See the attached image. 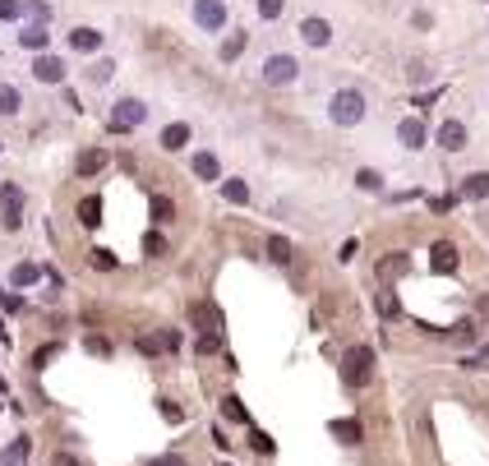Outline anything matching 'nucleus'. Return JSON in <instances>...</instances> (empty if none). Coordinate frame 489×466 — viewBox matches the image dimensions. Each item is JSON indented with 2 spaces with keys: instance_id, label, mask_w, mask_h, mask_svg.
<instances>
[{
  "instance_id": "6ab92c4d",
  "label": "nucleus",
  "mask_w": 489,
  "mask_h": 466,
  "mask_svg": "<svg viewBox=\"0 0 489 466\" xmlns=\"http://www.w3.org/2000/svg\"><path fill=\"white\" fill-rule=\"evenodd\" d=\"M462 194H466V199H489V171L466 176V180H462Z\"/></svg>"
},
{
  "instance_id": "c85d7f7f",
  "label": "nucleus",
  "mask_w": 489,
  "mask_h": 466,
  "mask_svg": "<svg viewBox=\"0 0 489 466\" xmlns=\"http://www.w3.org/2000/svg\"><path fill=\"white\" fill-rule=\"evenodd\" d=\"M356 185L365 190V194H379V190H384V176H379V171H369V167H365V171H356Z\"/></svg>"
},
{
  "instance_id": "423d86ee",
  "label": "nucleus",
  "mask_w": 489,
  "mask_h": 466,
  "mask_svg": "<svg viewBox=\"0 0 489 466\" xmlns=\"http://www.w3.org/2000/svg\"><path fill=\"white\" fill-rule=\"evenodd\" d=\"M194 19H199V28L217 33V28L227 24V5H222V0H194Z\"/></svg>"
},
{
  "instance_id": "9d476101",
  "label": "nucleus",
  "mask_w": 489,
  "mask_h": 466,
  "mask_svg": "<svg viewBox=\"0 0 489 466\" xmlns=\"http://www.w3.org/2000/svg\"><path fill=\"white\" fill-rule=\"evenodd\" d=\"M300 37H305L309 46H328L332 42V24L328 19H305V24H300Z\"/></svg>"
},
{
  "instance_id": "a211bd4d",
  "label": "nucleus",
  "mask_w": 489,
  "mask_h": 466,
  "mask_svg": "<svg viewBox=\"0 0 489 466\" xmlns=\"http://www.w3.org/2000/svg\"><path fill=\"white\" fill-rule=\"evenodd\" d=\"M28 452H33V439H14L5 452H0V466H19V462H28Z\"/></svg>"
},
{
  "instance_id": "f8f14e48",
  "label": "nucleus",
  "mask_w": 489,
  "mask_h": 466,
  "mask_svg": "<svg viewBox=\"0 0 489 466\" xmlns=\"http://www.w3.org/2000/svg\"><path fill=\"white\" fill-rule=\"evenodd\" d=\"M33 74H37L42 83H61V79H65V65L56 61V56H37V61H33Z\"/></svg>"
},
{
  "instance_id": "39448f33",
  "label": "nucleus",
  "mask_w": 489,
  "mask_h": 466,
  "mask_svg": "<svg viewBox=\"0 0 489 466\" xmlns=\"http://www.w3.org/2000/svg\"><path fill=\"white\" fill-rule=\"evenodd\" d=\"M296 56H268V65H263V83H272V88H282V83H296Z\"/></svg>"
},
{
  "instance_id": "2f4dec72",
  "label": "nucleus",
  "mask_w": 489,
  "mask_h": 466,
  "mask_svg": "<svg viewBox=\"0 0 489 466\" xmlns=\"http://www.w3.org/2000/svg\"><path fill=\"white\" fill-rule=\"evenodd\" d=\"M143 254H148V259L166 254V240H162V231H148V236H143Z\"/></svg>"
},
{
  "instance_id": "f257e3e1",
  "label": "nucleus",
  "mask_w": 489,
  "mask_h": 466,
  "mask_svg": "<svg viewBox=\"0 0 489 466\" xmlns=\"http://www.w3.org/2000/svg\"><path fill=\"white\" fill-rule=\"evenodd\" d=\"M328 115H332V125H360V120H365V93H360V88L332 93Z\"/></svg>"
},
{
  "instance_id": "a19ab883",
  "label": "nucleus",
  "mask_w": 489,
  "mask_h": 466,
  "mask_svg": "<svg viewBox=\"0 0 489 466\" xmlns=\"http://www.w3.org/2000/svg\"><path fill=\"white\" fill-rule=\"evenodd\" d=\"M254 448H259V452H272V439H268L263 430H254Z\"/></svg>"
},
{
  "instance_id": "0eeeda50",
  "label": "nucleus",
  "mask_w": 489,
  "mask_h": 466,
  "mask_svg": "<svg viewBox=\"0 0 489 466\" xmlns=\"http://www.w3.org/2000/svg\"><path fill=\"white\" fill-rule=\"evenodd\" d=\"M106 167H111V152H106V148H83L79 162H74V171H79V176H102Z\"/></svg>"
},
{
  "instance_id": "58836bf2",
  "label": "nucleus",
  "mask_w": 489,
  "mask_h": 466,
  "mask_svg": "<svg viewBox=\"0 0 489 466\" xmlns=\"http://www.w3.org/2000/svg\"><path fill=\"white\" fill-rule=\"evenodd\" d=\"M162 415H166L171 425H180V420H185V411H180V406H171V402H162Z\"/></svg>"
},
{
  "instance_id": "1a4fd4ad",
  "label": "nucleus",
  "mask_w": 489,
  "mask_h": 466,
  "mask_svg": "<svg viewBox=\"0 0 489 466\" xmlns=\"http://www.w3.org/2000/svg\"><path fill=\"white\" fill-rule=\"evenodd\" d=\"M429 268H434V273H457V249L448 245V240L429 245Z\"/></svg>"
},
{
  "instance_id": "b1692460",
  "label": "nucleus",
  "mask_w": 489,
  "mask_h": 466,
  "mask_svg": "<svg viewBox=\"0 0 489 466\" xmlns=\"http://www.w3.org/2000/svg\"><path fill=\"white\" fill-rule=\"evenodd\" d=\"M222 199L227 203H249V185H244V180H222Z\"/></svg>"
},
{
  "instance_id": "cd10ccee",
  "label": "nucleus",
  "mask_w": 489,
  "mask_h": 466,
  "mask_svg": "<svg viewBox=\"0 0 489 466\" xmlns=\"http://www.w3.org/2000/svg\"><path fill=\"white\" fill-rule=\"evenodd\" d=\"M175 217V203L166 194H153V222H171Z\"/></svg>"
},
{
  "instance_id": "bb28decb",
  "label": "nucleus",
  "mask_w": 489,
  "mask_h": 466,
  "mask_svg": "<svg viewBox=\"0 0 489 466\" xmlns=\"http://www.w3.org/2000/svg\"><path fill=\"white\" fill-rule=\"evenodd\" d=\"M268 259H272V264H291V240L272 236V240H268Z\"/></svg>"
},
{
  "instance_id": "f3484780",
  "label": "nucleus",
  "mask_w": 489,
  "mask_h": 466,
  "mask_svg": "<svg viewBox=\"0 0 489 466\" xmlns=\"http://www.w3.org/2000/svg\"><path fill=\"white\" fill-rule=\"evenodd\" d=\"M190 319L203 328V337H222V333H217V309H208V305H190Z\"/></svg>"
},
{
  "instance_id": "412c9836",
  "label": "nucleus",
  "mask_w": 489,
  "mask_h": 466,
  "mask_svg": "<svg viewBox=\"0 0 489 466\" xmlns=\"http://www.w3.org/2000/svg\"><path fill=\"white\" fill-rule=\"evenodd\" d=\"M244 46H249V33H231L227 42H222V51H217V56H222V61L231 65V61H236V56L244 51Z\"/></svg>"
},
{
  "instance_id": "7ed1b4c3",
  "label": "nucleus",
  "mask_w": 489,
  "mask_h": 466,
  "mask_svg": "<svg viewBox=\"0 0 489 466\" xmlns=\"http://www.w3.org/2000/svg\"><path fill=\"white\" fill-rule=\"evenodd\" d=\"M143 120H148V106H143L139 97H125L111 111V134H130V130H139Z\"/></svg>"
},
{
  "instance_id": "f704fd0d",
  "label": "nucleus",
  "mask_w": 489,
  "mask_h": 466,
  "mask_svg": "<svg viewBox=\"0 0 489 466\" xmlns=\"http://www.w3.org/2000/svg\"><path fill=\"white\" fill-rule=\"evenodd\" d=\"M282 9H287V0H259V14L263 19H277Z\"/></svg>"
},
{
  "instance_id": "4468645a",
  "label": "nucleus",
  "mask_w": 489,
  "mask_h": 466,
  "mask_svg": "<svg viewBox=\"0 0 489 466\" xmlns=\"http://www.w3.org/2000/svg\"><path fill=\"white\" fill-rule=\"evenodd\" d=\"M185 143H190V125H185V120H175V125H166V130H162V148L166 152H180Z\"/></svg>"
},
{
  "instance_id": "ea45409f",
  "label": "nucleus",
  "mask_w": 489,
  "mask_h": 466,
  "mask_svg": "<svg viewBox=\"0 0 489 466\" xmlns=\"http://www.w3.org/2000/svg\"><path fill=\"white\" fill-rule=\"evenodd\" d=\"M356 254H360V245H356V240H346V245H341V254H337V259H341V264H351V259H356Z\"/></svg>"
},
{
  "instance_id": "393cba45",
  "label": "nucleus",
  "mask_w": 489,
  "mask_h": 466,
  "mask_svg": "<svg viewBox=\"0 0 489 466\" xmlns=\"http://www.w3.org/2000/svg\"><path fill=\"white\" fill-rule=\"evenodd\" d=\"M19 106H24V97H19V88H9V83H0V115H14Z\"/></svg>"
},
{
  "instance_id": "ddd939ff",
  "label": "nucleus",
  "mask_w": 489,
  "mask_h": 466,
  "mask_svg": "<svg viewBox=\"0 0 489 466\" xmlns=\"http://www.w3.org/2000/svg\"><path fill=\"white\" fill-rule=\"evenodd\" d=\"M328 434L337 443H360V439H365V425H360V420H332Z\"/></svg>"
},
{
  "instance_id": "a878e982",
  "label": "nucleus",
  "mask_w": 489,
  "mask_h": 466,
  "mask_svg": "<svg viewBox=\"0 0 489 466\" xmlns=\"http://www.w3.org/2000/svg\"><path fill=\"white\" fill-rule=\"evenodd\" d=\"M9 281H14L19 291H24V286H33V281H37V264H14V273H9Z\"/></svg>"
},
{
  "instance_id": "f03ea898",
  "label": "nucleus",
  "mask_w": 489,
  "mask_h": 466,
  "mask_svg": "<svg viewBox=\"0 0 489 466\" xmlns=\"http://www.w3.org/2000/svg\"><path fill=\"white\" fill-rule=\"evenodd\" d=\"M369 374H374V351H369V346H351L346 361H341V378H346L351 388H365Z\"/></svg>"
},
{
  "instance_id": "72a5a7b5",
  "label": "nucleus",
  "mask_w": 489,
  "mask_h": 466,
  "mask_svg": "<svg viewBox=\"0 0 489 466\" xmlns=\"http://www.w3.org/2000/svg\"><path fill=\"white\" fill-rule=\"evenodd\" d=\"M19 14H24V0H0V19H5V24L19 19Z\"/></svg>"
},
{
  "instance_id": "c03bdc74",
  "label": "nucleus",
  "mask_w": 489,
  "mask_h": 466,
  "mask_svg": "<svg viewBox=\"0 0 489 466\" xmlns=\"http://www.w3.org/2000/svg\"><path fill=\"white\" fill-rule=\"evenodd\" d=\"M148 466H185V457H171V452H166V457H153Z\"/></svg>"
},
{
  "instance_id": "4be33fe9",
  "label": "nucleus",
  "mask_w": 489,
  "mask_h": 466,
  "mask_svg": "<svg viewBox=\"0 0 489 466\" xmlns=\"http://www.w3.org/2000/svg\"><path fill=\"white\" fill-rule=\"evenodd\" d=\"M79 222L83 227H97V222H102V199H93V194L79 199Z\"/></svg>"
},
{
  "instance_id": "7c9ffc66",
  "label": "nucleus",
  "mask_w": 489,
  "mask_h": 466,
  "mask_svg": "<svg viewBox=\"0 0 489 466\" xmlns=\"http://www.w3.org/2000/svg\"><path fill=\"white\" fill-rule=\"evenodd\" d=\"M88 264H93L97 273H111V268H115V254H111V249H93V254H88Z\"/></svg>"
},
{
  "instance_id": "37998d69",
  "label": "nucleus",
  "mask_w": 489,
  "mask_h": 466,
  "mask_svg": "<svg viewBox=\"0 0 489 466\" xmlns=\"http://www.w3.org/2000/svg\"><path fill=\"white\" fill-rule=\"evenodd\" d=\"M24 9H28V14H33V19H37V24H42V19H46V14H51V9H46V5H37V0H33V5H24Z\"/></svg>"
},
{
  "instance_id": "c756f323",
  "label": "nucleus",
  "mask_w": 489,
  "mask_h": 466,
  "mask_svg": "<svg viewBox=\"0 0 489 466\" xmlns=\"http://www.w3.org/2000/svg\"><path fill=\"white\" fill-rule=\"evenodd\" d=\"M406 268H411V259H406V254H393V259H384V264H379V273H384V277H402Z\"/></svg>"
},
{
  "instance_id": "e433bc0d",
  "label": "nucleus",
  "mask_w": 489,
  "mask_h": 466,
  "mask_svg": "<svg viewBox=\"0 0 489 466\" xmlns=\"http://www.w3.org/2000/svg\"><path fill=\"white\" fill-rule=\"evenodd\" d=\"M51 466H83V462L74 457V452H61V448H56V457H51Z\"/></svg>"
},
{
  "instance_id": "473e14b6",
  "label": "nucleus",
  "mask_w": 489,
  "mask_h": 466,
  "mask_svg": "<svg viewBox=\"0 0 489 466\" xmlns=\"http://www.w3.org/2000/svg\"><path fill=\"white\" fill-rule=\"evenodd\" d=\"M111 74H115V65H111V61H97L93 70H88V79H93V83H106Z\"/></svg>"
},
{
  "instance_id": "dca6fc26",
  "label": "nucleus",
  "mask_w": 489,
  "mask_h": 466,
  "mask_svg": "<svg viewBox=\"0 0 489 466\" xmlns=\"http://www.w3.org/2000/svg\"><path fill=\"white\" fill-rule=\"evenodd\" d=\"M19 42H24L28 51H46V42H51V33H46V24H28L24 33H19Z\"/></svg>"
},
{
  "instance_id": "2eb2a0df",
  "label": "nucleus",
  "mask_w": 489,
  "mask_h": 466,
  "mask_svg": "<svg viewBox=\"0 0 489 466\" xmlns=\"http://www.w3.org/2000/svg\"><path fill=\"white\" fill-rule=\"evenodd\" d=\"M70 46H74V51H83V56H93L97 46H102V33H97V28H74Z\"/></svg>"
},
{
  "instance_id": "aec40b11",
  "label": "nucleus",
  "mask_w": 489,
  "mask_h": 466,
  "mask_svg": "<svg viewBox=\"0 0 489 466\" xmlns=\"http://www.w3.org/2000/svg\"><path fill=\"white\" fill-rule=\"evenodd\" d=\"M194 176H199V180H217L222 176L217 157H212V152H199V157H194Z\"/></svg>"
},
{
  "instance_id": "5701e85b",
  "label": "nucleus",
  "mask_w": 489,
  "mask_h": 466,
  "mask_svg": "<svg viewBox=\"0 0 489 466\" xmlns=\"http://www.w3.org/2000/svg\"><path fill=\"white\" fill-rule=\"evenodd\" d=\"M222 415H227L231 425H249V411H244L240 397H227V402H222Z\"/></svg>"
},
{
  "instance_id": "c9c22d12",
  "label": "nucleus",
  "mask_w": 489,
  "mask_h": 466,
  "mask_svg": "<svg viewBox=\"0 0 489 466\" xmlns=\"http://www.w3.org/2000/svg\"><path fill=\"white\" fill-rule=\"evenodd\" d=\"M379 309H384L388 319H397V309H402V305H397V296H393V291H384V300H379Z\"/></svg>"
},
{
  "instance_id": "79ce46f5",
  "label": "nucleus",
  "mask_w": 489,
  "mask_h": 466,
  "mask_svg": "<svg viewBox=\"0 0 489 466\" xmlns=\"http://www.w3.org/2000/svg\"><path fill=\"white\" fill-rule=\"evenodd\" d=\"M217 346H222V337H199V351H203V356L217 351Z\"/></svg>"
},
{
  "instance_id": "6e6552de",
  "label": "nucleus",
  "mask_w": 489,
  "mask_h": 466,
  "mask_svg": "<svg viewBox=\"0 0 489 466\" xmlns=\"http://www.w3.org/2000/svg\"><path fill=\"white\" fill-rule=\"evenodd\" d=\"M438 148L462 152V148H466V125H462V120H443V125H438Z\"/></svg>"
},
{
  "instance_id": "20e7f679",
  "label": "nucleus",
  "mask_w": 489,
  "mask_h": 466,
  "mask_svg": "<svg viewBox=\"0 0 489 466\" xmlns=\"http://www.w3.org/2000/svg\"><path fill=\"white\" fill-rule=\"evenodd\" d=\"M0 222H5V231H19V222H24V190L14 180L0 185Z\"/></svg>"
},
{
  "instance_id": "9b49d317",
  "label": "nucleus",
  "mask_w": 489,
  "mask_h": 466,
  "mask_svg": "<svg viewBox=\"0 0 489 466\" xmlns=\"http://www.w3.org/2000/svg\"><path fill=\"white\" fill-rule=\"evenodd\" d=\"M397 139H402L406 148H425V139H429L425 120H416V115H411V120H402V125H397Z\"/></svg>"
},
{
  "instance_id": "4c0bfd02",
  "label": "nucleus",
  "mask_w": 489,
  "mask_h": 466,
  "mask_svg": "<svg viewBox=\"0 0 489 466\" xmlns=\"http://www.w3.org/2000/svg\"><path fill=\"white\" fill-rule=\"evenodd\" d=\"M0 305H5L9 314H19V309H24V300H19V296H9V291H0Z\"/></svg>"
}]
</instances>
